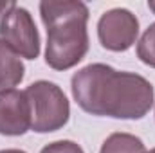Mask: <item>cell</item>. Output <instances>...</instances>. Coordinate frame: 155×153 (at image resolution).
Masks as SVG:
<instances>
[{"label":"cell","mask_w":155,"mask_h":153,"mask_svg":"<svg viewBox=\"0 0 155 153\" xmlns=\"http://www.w3.org/2000/svg\"><path fill=\"white\" fill-rule=\"evenodd\" d=\"M40 153H85V151L74 141H54V142L43 146Z\"/></svg>","instance_id":"30bf717a"},{"label":"cell","mask_w":155,"mask_h":153,"mask_svg":"<svg viewBox=\"0 0 155 153\" xmlns=\"http://www.w3.org/2000/svg\"><path fill=\"white\" fill-rule=\"evenodd\" d=\"M31 103V130L36 133H52L61 130L71 119V103L52 81L38 79L25 88Z\"/></svg>","instance_id":"3957f363"},{"label":"cell","mask_w":155,"mask_h":153,"mask_svg":"<svg viewBox=\"0 0 155 153\" xmlns=\"http://www.w3.org/2000/svg\"><path fill=\"white\" fill-rule=\"evenodd\" d=\"M139 36L137 16L124 7H114L101 15L97 22V40L103 49L112 52H124Z\"/></svg>","instance_id":"5b68a950"},{"label":"cell","mask_w":155,"mask_h":153,"mask_svg":"<svg viewBox=\"0 0 155 153\" xmlns=\"http://www.w3.org/2000/svg\"><path fill=\"white\" fill-rule=\"evenodd\" d=\"M137 58L144 65L155 69V22L148 25V29L137 41Z\"/></svg>","instance_id":"9c48e42d"},{"label":"cell","mask_w":155,"mask_h":153,"mask_svg":"<svg viewBox=\"0 0 155 153\" xmlns=\"http://www.w3.org/2000/svg\"><path fill=\"white\" fill-rule=\"evenodd\" d=\"M0 40H4L20 58L36 60L41 41L33 15L20 5H13L0 18Z\"/></svg>","instance_id":"277c9868"},{"label":"cell","mask_w":155,"mask_h":153,"mask_svg":"<svg viewBox=\"0 0 155 153\" xmlns=\"http://www.w3.org/2000/svg\"><path fill=\"white\" fill-rule=\"evenodd\" d=\"M25 76V67L22 58L4 41L0 40V92L11 90L20 85Z\"/></svg>","instance_id":"52a82bcc"},{"label":"cell","mask_w":155,"mask_h":153,"mask_svg":"<svg viewBox=\"0 0 155 153\" xmlns=\"http://www.w3.org/2000/svg\"><path fill=\"white\" fill-rule=\"evenodd\" d=\"M31 130V103L25 90L0 92V135L20 137Z\"/></svg>","instance_id":"8992f818"},{"label":"cell","mask_w":155,"mask_h":153,"mask_svg":"<svg viewBox=\"0 0 155 153\" xmlns=\"http://www.w3.org/2000/svg\"><path fill=\"white\" fill-rule=\"evenodd\" d=\"M144 153H155V148H152V150H150V151H148V150H146V151Z\"/></svg>","instance_id":"5bb4252c"},{"label":"cell","mask_w":155,"mask_h":153,"mask_svg":"<svg viewBox=\"0 0 155 153\" xmlns=\"http://www.w3.org/2000/svg\"><path fill=\"white\" fill-rule=\"evenodd\" d=\"M72 97L90 115L112 119H143L153 106L155 88L141 74L116 70L107 63H90L74 72Z\"/></svg>","instance_id":"6da1fadb"},{"label":"cell","mask_w":155,"mask_h":153,"mask_svg":"<svg viewBox=\"0 0 155 153\" xmlns=\"http://www.w3.org/2000/svg\"><path fill=\"white\" fill-rule=\"evenodd\" d=\"M0 153H27L24 150H16V148H9V150H0Z\"/></svg>","instance_id":"7c38bea8"},{"label":"cell","mask_w":155,"mask_h":153,"mask_svg":"<svg viewBox=\"0 0 155 153\" xmlns=\"http://www.w3.org/2000/svg\"><path fill=\"white\" fill-rule=\"evenodd\" d=\"M148 7H150V11L155 13V2H148Z\"/></svg>","instance_id":"4fadbf2b"},{"label":"cell","mask_w":155,"mask_h":153,"mask_svg":"<svg viewBox=\"0 0 155 153\" xmlns=\"http://www.w3.org/2000/svg\"><path fill=\"white\" fill-rule=\"evenodd\" d=\"M13 5H15V2H5V0H0V18H2V16H4V15H5L11 7H13Z\"/></svg>","instance_id":"8fae6325"},{"label":"cell","mask_w":155,"mask_h":153,"mask_svg":"<svg viewBox=\"0 0 155 153\" xmlns=\"http://www.w3.org/2000/svg\"><path fill=\"white\" fill-rule=\"evenodd\" d=\"M40 16L47 29L45 63L54 70H69L88 52V7L79 0H43Z\"/></svg>","instance_id":"7a4b0ae2"},{"label":"cell","mask_w":155,"mask_h":153,"mask_svg":"<svg viewBox=\"0 0 155 153\" xmlns=\"http://www.w3.org/2000/svg\"><path fill=\"white\" fill-rule=\"evenodd\" d=\"M146 146L144 142L126 132H116L112 135H108L103 144L99 153H144Z\"/></svg>","instance_id":"ba28073f"}]
</instances>
